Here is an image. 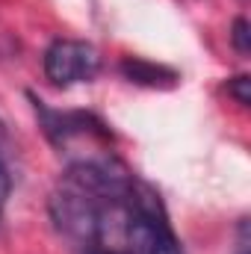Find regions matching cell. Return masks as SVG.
I'll return each instance as SVG.
<instances>
[{
  "mask_svg": "<svg viewBox=\"0 0 251 254\" xmlns=\"http://www.w3.org/2000/svg\"><path fill=\"white\" fill-rule=\"evenodd\" d=\"M12 195V175L6 169V163L0 160V219H3V210H6V201Z\"/></svg>",
  "mask_w": 251,
  "mask_h": 254,
  "instance_id": "8992f818",
  "label": "cell"
},
{
  "mask_svg": "<svg viewBox=\"0 0 251 254\" xmlns=\"http://www.w3.org/2000/svg\"><path fill=\"white\" fill-rule=\"evenodd\" d=\"M228 95L237 98L240 107H249L251 104V77L249 74H240V77L228 80Z\"/></svg>",
  "mask_w": 251,
  "mask_h": 254,
  "instance_id": "5b68a950",
  "label": "cell"
},
{
  "mask_svg": "<svg viewBox=\"0 0 251 254\" xmlns=\"http://www.w3.org/2000/svg\"><path fill=\"white\" fill-rule=\"evenodd\" d=\"M98 68L101 57L95 45L80 39H57L45 51V77L60 89H68L74 83H89L98 74Z\"/></svg>",
  "mask_w": 251,
  "mask_h": 254,
  "instance_id": "6da1fadb",
  "label": "cell"
},
{
  "mask_svg": "<svg viewBox=\"0 0 251 254\" xmlns=\"http://www.w3.org/2000/svg\"><path fill=\"white\" fill-rule=\"evenodd\" d=\"M30 101H33V110H36L39 122H42V130L48 133V139H51L54 145H65L68 139L86 136V133L110 136L107 125H104L98 116H92V113H60V110H51L45 101H39V98H33V95H30Z\"/></svg>",
  "mask_w": 251,
  "mask_h": 254,
  "instance_id": "7a4b0ae2",
  "label": "cell"
},
{
  "mask_svg": "<svg viewBox=\"0 0 251 254\" xmlns=\"http://www.w3.org/2000/svg\"><path fill=\"white\" fill-rule=\"evenodd\" d=\"M240 254H249V240H246V219H243V228H240Z\"/></svg>",
  "mask_w": 251,
  "mask_h": 254,
  "instance_id": "52a82bcc",
  "label": "cell"
},
{
  "mask_svg": "<svg viewBox=\"0 0 251 254\" xmlns=\"http://www.w3.org/2000/svg\"><path fill=\"white\" fill-rule=\"evenodd\" d=\"M231 45L237 48L240 57H249L251 54V27L246 18H237L234 27H231Z\"/></svg>",
  "mask_w": 251,
  "mask_h": 254,
  "instance_id": "277c9868",
  "label": "cell"
},
{
  "mask_svg": "<svg viewBox=\"0 0 251 254\" xmlns=\"http://www.w3.org/2000/svg\"><path fill=\"white\" fill-rule=\"evenodd\" d=\"M122 74L130 83L151 86V89H169V86L178 83V71H172L166 65L148 63V60H139V57H127L125 63H122Z\"/></svg>",
  "mask_w": 251,
  "mask_h": 254,
  "instance_id": "3957f363",
  "label": "cell"
},
{
  "mask_svg": "<svg viewBox=\"0 0 251 254\" xmlns=\"http://www.w3.org/2000/svg\"><path fill=\"white\" fill-rule=\"evenodd\" d=\"M77 254H107V252H101V249H95V246H80Z\"/></svg>",
  "mask_w": 251,
  "mask_h": 254,
  "instance_id": "ba28073f",
  "label": "cell"
},
{
  "mask_svg": "<svg viewBox=\"0 0 251 254\" xmlns=\"http://www.w3.org/2000/svg\"><path fill=\"white\" fill-rule=\"evenodd\" d=\"M6 139V125H3V119H0V142Z\"/></svg>",
  "mask_w": 251,
  "mask_h": 254,
  "instance_id": "9c48e42d",
  "label": "cell"
}]
</instances>
